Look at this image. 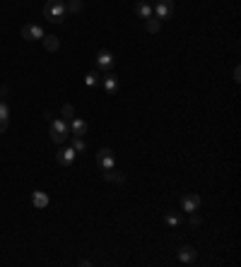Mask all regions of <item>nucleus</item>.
Instances as JSON below:
<instances>
[{
	"instance_id": "f257e3e1",
	"label": "nucleus",
	"mask_w": 241,
	"mask_h": 267,
	"mask_svg": "<svg viewBox=\"0 0 241 267\" xmlns=\"http://www.w3.org/2000/svg\"><path fill=\"white\" fill-rule=\"evenodd\" d=\"M65 2L63 0H48L46 5H44V17L48 20V22H53V24H60L63 20H65Z\"/></svg>"
},
{
	"instance_id": "f03ea898",
	"label": "nucleus",
	"mask_w": 241,
	"mask_h": 267,
	"mask_svg": "<svg viewBox=\"0 0 241 267\" xmlns=\"http://www.w3.org/2000/svg\"><path fill=\"white\" fill-rule=\"evenodd\" d=\"M68 137H70V123L63 118L51 120V140H53L56 145H63Z\"/></svg>"
},
{
	"instance_id": "7ed1b4c3",
	"label": "nucleus",
	"mask_w": 241,
	"mask_h": 267,
	"mask_svg": "<svg viewBox=\"0 0 241 267\" xmlns=\"http://www.w3.org/2000/svg\"><path fill=\"white\" fill-rule=\"evenodd\" d=\"M152 10H154V17L169 20L174 15V0H157V5H152Z\"/></svg>"
},
{
	"instance_id": "20e7f679",
	"label": "nucleus",
	"mask_w": 241,
	"mask_h": 267,
	"mask_svg": "<svg viewBox=\"0 0 241 267\" xmlns=\"http://www.w3.org/2000/svg\"><path fill=\"white\" fill-rule=\"evenodd\" d=\"M96 164L106 171V169H114L116 166V156H114V152L109 147H101L99 152H96Z\"/></svg>"
},
{
	"instance_id": "39448f33",
	"label": "nucleus",
	"mask_w": 241,
	"mask_h": 267,
	"mask_svg": "<svg viewBox=\"0 0 241 267\" xmlns=\"http://www.w3.org/2000/svg\"><path fill=\"white\" fill-rule=\"evenodd\" d=\"M181 209L188 212V214L198 212V209H200V195H195V193H186V195L181 198Z\"/></svg>"
},
{
	"instance_id": "423d86ee",
	"label": "nucleus",
	"mask_w": 241,
	"mask_h": 267,
	"mask_svg": "<svg viewBox=\"0 0 241 267\" xmlns=\"http://www.w3.org/2000/svg\"><path fill=\"white\" fill-rule=\"evenodd\" d=\"M101 87H104V91H106V94H111V96H114V94L119 91V77H116V75L109 70V72L101 77Z\"/></svg>"
},
{
	"instance_id": "0eeeda50",
	"label": "nucleus",
	"mask_w": 241,
	"mask_h": 267,
	"mask_svg": "<svg viewBox=\"0 0 241 267\" xmlns=\"http://www.w3.org/2000/svg\"><path fill=\"white\" fill-rule=\"evenodd\" d=\"M22 39H27V41H39V39H44V29H41L39 24H24V27H22Z\"/></svg>"
},
{
	"instance_id": "6e6552de",
	"label": "nucleus",
	"mask_w": 241,
	"mask_h": 267,
	"mask_svg": "<svg viewBox=\"0 0 241 267\" xmlns=\"http://www.w3.org/2000/svg\"><path fill=\"white\" fill-rule=\"evenodd\" d=\"M114 63H116V58H114V53H111V51H99V53H96V65H99L101 70H106V72H109V70L114 67Z\"/></svg>"
},
{
	"instance_id": "1a4fd4ad",
	"label": "nucleus",
	"mask_w": 241,
	"mask_h": 267,
	"mask_svg": "<svg viewBox=\"0 0 241 267\" xmlns=\"http://www.w3.org/2000/svg\"><path fill=\"white\" fill-rule=\"evenodd\" d=\"M75 156H77V152L72 147H65V149H60L58 154H56V161H58L60 166H70L72 161H75Z\"/></svg>"
},
{
	"instance_id": "9d476101",
	"label": "nucleus",
	"mask_w": 241,
	"mask_h": 267,
	"mask_svg": "<svg viewBox=\"0 0 241 267\" xmlns=\"http://www.w3.org/2000/svg\"><path fill=\"white\" fill-rule=\"evenodd\" d=\"M87 130H90L87 120H82V118H72V120H70V135L85 137V135H87Z\"/></svg>"
},
{
	"instance_id": "9b49d317",
	"label": "nucleus",
	"mask_w": 241,
	"mask_h": 267,
	"mask_svg": "<svg viewBox=\"0 0 241 267\" xmlns=\"http://www.w3.org/2000/svg\"><path fill=\"white\" fill-rule=\"evenodd\" d=\"M135 12H138V17H140V20H147V17H152V15H154V10H152V2H150V0H140V2L135 5Z\"/></svg>"
},
{
	"instance_id": "f8f14e48",
	"label": "nucleus",
	"mask_w": 241,
	"mask_h": 267,
	"mask_svg": "<svg viewBox=\"0 0 241 267\" xmlns=\"http://www.w3.org/2000/svg\"><path fill=\"white\" fill-rule=\"evenodd\" d=\"M31 205L39 209H46L48 207V195L41 193V190H34V193H31Z\"/></svg>"
},
{
	"instance_id": "ddd939ff",
	"label": "nucleus",
	"mask_w": 241,
	"mask_h": 267,
	"mask_svg": "<svg viewBox=\"0 0 241 267\" xmlns=\"http://www.w3.org/2000/svg\"><path fill=\"white\" fill-rule=\"evenodd\" d=\"M179 260L181 263H186V265L193 263V260H195V248H193V245H183V248L179 250Z\"/></svg>"
},
{
	"instance_id": "4468645a",
	"label": "nucleus",
	"mask_w": 241,
	"mask_h": 267,
	"mask_svg": "<svg viewBox=\"0 0 241 267\" xmlns=\"http://www.w3.org/2000/svg\"><path fill=\"white\" fill-rule=\"evenodd\" d=\"M41 41H44L46 51H51V53H53V51H58V48H60L58 36H53V34H44V39H41Z\"/></svg>"
},
{
	"instance_id": "2eb2a0df",
	"label": "nucleus",
	"mask_w": 241,
	"mask_h": 267,
	"mask_svg": "<svg viewBox=\"0 0 241 267\" xmlns=\"http://www.w3.org/2000/svg\"><path fill=\"white\" fill-rule=\"evenodd\" d=\"M104 180H106V183H123V180H125V176H123L120 171H116V169H106Z\"/></svg>"
},
{
	"instance_id": "dca6fc26",
	"label": "nucleus",
	"mask_w": 241,
	"mask_h": 267,
	"mask_svg": "<svg viewBox=\"0 0 241 267\" xmlns=\"http://www.w3.org/2000/svg\"><path fill=\"white\" fill-rule=\"evenodd\" d=\"M164 224H167V226H171V229H179V226H181L179 212H167V214H164Z\"/></svg>"
},
{
	"instance_id": "f3484780",
	"label": "nucleus",
	"mask_w": 241,
	"mask_h": 267,
	"mask_svg": "<svg viewBox=\"0 0 241 267\" xmlns=\"http://www.w3.org/2000/svg\"><path fill=\"white\" fill-rule=\"evenodd\" d=\"M159 27H162V20H159V17H154V15H152V17H147V20H145V29L150 31V34H157V31H159Z\"/></svg>"
},
{
	"instance_id": "a211bd4d",
	"label": "nucleus",
	"mask_w": 241,
	"mask_h": 267,
	"mask_svg": "<svg viewBox=\"0 0 241 267\" xmlns=\"http://www.w3.org/2000/svg\"><path fill=\"white\" fill-rule=\"evenodd\" d=\"M60 118H63V120H68V123H70V120L75 118V109H72L70 104H65V106H63V111H60Z\"/></svg>"
},
{
	"instance_id": "6ab92c4d",
	"label": "nucleus",
	"mask_w": 241,
	"mask_h": 267,
	"mask_svg": "<svg viewBox=\"0 0 241 267\" xmlns=\"http://www.w3.org/2000/svg\"><path fill=\"white\" fill-rule=\"evenodd\" d=\"M85 82H87L90 87H96V85L101 82V77H99V72H87V75H85Z\"/></svg>"
},
{
	"instance_id": "aec40b11",
	"label": "nucleus",
	"mask_w": 241,
	"mask_h": 267,
	"mask_svg": "<svg viewBox=\"0 0 241 267\" xmlns=\"http://www.w3.org/2000/svg\"><path fill=\"white\" fill-rule=\"evenodd\" d=\"M70 147L75 149V152H85V149H87V145H85V140H82V137L72 135V145H70Z\"/></svg>"
},
{
	"instance_id": "412c9836",
	"label": "nucleus",
	"mask_w": 241,
	"mask_h": 267,
	"mask_svg": "<svg viewBox=\"0 0 241 267\" xmlns=\"http://www.w3.org/2000/svg\"><path fill=\"white\" fill-rule=\"evenodd\" d=\"M65 10H70V12H80V10H82V0H70V2L65 5Z\"/></svg>"
},
{
	"instance_id": "4be33fe9",
	"label": "nucleus",
	"mask_w": 241,
	"mask_h": 267,
	"mask_svg": "<svg viewBox=\"0 0 241 267\" xmlns=\"http://www.w3.org/2000/svg\"><path fill=\"white\" fill-rule=\"evenodd\" d=\"M0 118L10 120V106H7V101H0Z\"/></svg>"
},
{
	"instance_id": "5701e85b",
	"label": "nucleus",
	"mask_w": 241,
	"mask_h": 267,
	"mask_svg": "<svg viewBox=\"0 0 241 267\" xmlns=\"http://www.w3.org/2000/svg\"><path fill=\"white\" fill-rule=\"evenodd\" d=\"M191 226H193V229H198V226H200V217H198L195 212H193V217H191Z\"/></svg>"
},
{
	"instance_id": "b1692460",
	"label": "nucleus",
	"mask_w": 241,
	"mask_h": 267,
	"mask_svg": "<svg viewBox=\"0 0 241 267\" xmlns=\"http://www.w3.org/2000/svg\"><path fill=\"white\" fill-rule=\"evenodd\" d=\"M5 130H7V120L0 118V133H5Z\"/></svg>"
},
{
	"instance_id": "393cba45",
	"label": "nucleus",
	"mask_w": 241,
	"mask_h": 267,
	"mask_svg": "<svg viewBox=\"0 0 241 267\" xmlns=\"http://www.w3.org/2000/svg\"><path fill=\"white\" fill-rule=\"evenodd\" d=\"M234 80H237V82L241 80V70H239V67H234Z\"/></svg>"
}]
</instances>
